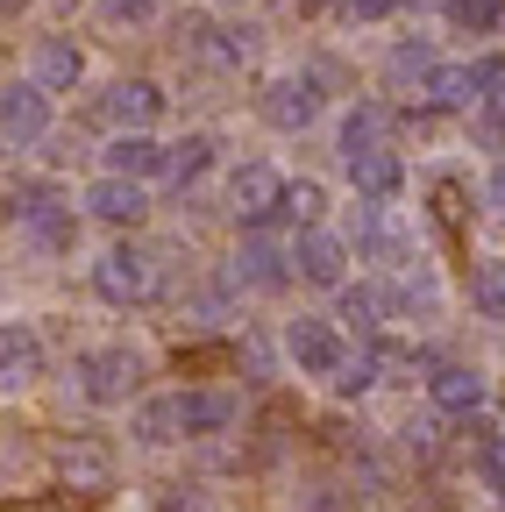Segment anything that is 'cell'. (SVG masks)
Segmentation results:
<instances>
[{
  "label": "cell",
  "instance_id": "obj_2",
  "mask_svg": "<svg viewBox=\"0 0 505 512\" xmlns=\"http://www.w3.org/2000/svg\"><path fill=\"white\" fill-rule=\"evenodd\" d=\"M93 285H100V299L129 306V299H143V292L157 285V271H150V256H143V249H107V256H100V271H93Z\"/></svg>",
  "mask_w": 505,
  "mask_h": 512
},
{
  "label": "cell",
  "instance_id": "obj_24",
  "mask_svg": "<svg viewBox=\"0 0 505 512\" xmlns=\"http://www.w3.org/2000/svg\"><path fill=\"white\" fill-rule=\"evenodd\" d=\"M342 320H349L356 335H377V292H363V285L342 292Z\"/></svg>",
  "mask_w": 505,
  "mask_h": 512
},
{
  "label": "cell",
  "instance_id": "obj_13",
  "mask_svg": "<svg viewBox=\"0 0 505 512\" xmlns=\"http://www.w3.org/2000/svg\"><path fill=\"white\" fill-rule=\"evenodd\" d=\"M235 278H249V285H264V292H271V285H285V256H278L264 235H249L242 256H235Z\"/></svg>",
  "mask_w": 505,
  "mask_h": 512
},
{
  "label": "cell",
  "instance_id": "obj_3",
  "mask_svg": "<svg viewBox=\"0 0 505 512\" xmlns=\"http://www.w3.org/2000/svg\"><path fill=\"white\" fill-rule=\"evenodd\" d=\"M285 349H292V363H299L306 377L342 370V335L328 328V320H292V328H285Z\"/></svg>",
  "mask_w": 505,
  "mask_h": 512
},
{
  "label": "cell",
  "instance_id": "obj_21",
  "mask_svg": "<svg viewBox=\"0 0 505 512\" xmlns=\"http://www.w3.org/2000/svg\"><path fill=\"white\" fill-rule=\"evenodd\" d=\"M207 164H214V143H207V136H193V143H178V150H171V178H178V185L207 178Z\"/></svg>",
  "mask_w": 505,
  "mask_h": 512
},
{
  "label": "cell",
  "instance_id": "obj_8",
  "mask_svg": "<svg viewBox=\"0 0 505 512\" xmlns=\"http://www.w3.org/2000/svg\"><path fill=\"white\" fill-rule=\"evenodd\" d=\"M86 207H93L100 221H143V185H129L121 171H107V178L86 192Z\"/></svg>",
  "mask_w": 505,
  "mask_h": 512
},
{
  "label": "cell",
  "instance_id": "obj_1",
  "mask_svg": "<svg viewBox=\"0 0 505 512\" xmlns=\"http://www.w3.org/2000/svg\"><path fill=\"white\" fill-rule=\"evenodd\" d=\"M79 392L93 406H121V399L136 392V356L129 349H86L79 356Z\"/></svg>",
  "mask_w": 505,
  "mask_h": 512
},
{
  "label": "cell",
  "instance_id": "obj_23",
  "mask_svg": "<svg viewBox=\"0 0 505 512\" xmlns=\"http://www.w3.org/2000/svg\"><path fill=\"white\" fill-rule=\"evenodd\" d=\"M377 377H385V370H377V349H370V356H356V363H342V370H335V392H342V399H356V392H370Z\"/></svg>",
  "mask_w": 505,
  "mask_h": 512
},
{
  "label": "cell",
  "instance_id": "obj_28",
  "mask_svg": "<svg viewBox=\"0 0 505 512\" xmlns=\"http://www.w3.org/2000/svg\"><path fill=\"white\" fill-rule=\"evenodd\" d=\"M107 15H121V22H143V15H157V0H107Z\"/></svg>",
  "mask_w": 505,
  "mask_h": 512
},
{
  "label": "cell",
  "instance_id": "obj_4",
  "mask_svg": "<svg viewBox=\"0 0 505 512\" xmlns=\"http://www.w3.org/2000/svg\"><path fill=\"white\" fill-rule=\"evenodd\" d=\"M228 192H235V214H242V221H264L271 207H285V185H278L271 164H242V171L228 178Z\"/></svg>",
  "mask_w": 505,
  "mask_h": 512
},
{
  "label": "cell",
  "instance_id": "obj_20",
  "mask_svg": "<svg viewBox=\"0 0 505 512\" xmlns=\"http://www.w3.org/2000/svg\"><path fill=\"white\" fill-rule=\"evenodd\" d=\"M36 79H43V86H72V79H79V50H72V43H43V50H36Z\"/></svg>",
  "mask_w": 505,
  "mask_h": 512
},
{
  "label": "cell",
  "instance_id": "obj_26",
  "mask_svg": "<svg viewBox=\"0 0 505 512\" xmlns=\"http://www.w3.org/2000/svg\"><path fill=\"white\" fill-rule=\"evenodd\" d=\"M399 448H413V456H434V420H406V427H399Z\"/></svg>",
  "mask_w": 505,
  "mask_h": 512
},
{
  "label": "cell",
  "instance_id": "obj_12",
  "mask_svg": "<svg viewBox=\"0 0 505 512\" xmlns=\"http://www.w3.org/2000/svg\"><path fill=\"white\" fill-rule=\"evenodd\" d=\"M349 178H356V192L385 200V192H399V157H392V150H356V157H349Z\"/></svg>",
  "mask_w": 505,
  "mask_h": 512
},
{
  "label": "cell",
  "instance_id": "obj_14",
  "mask_svg": "<svg viewBox=\"0 0 505 512\" xmlns=\"http://www.w3.org/2000/svg\"><path fill=\"white\" fill-rule=\"evenodd\" d=\"M43 136V93L36 86H8V143H36Z\"/></svg>",
  "mask_w": 505,
  "mask_h": 512
},
{
  "label": "cell",
  "instance_id": "obj_19",
  "mask_svg": "<svg viewBox=\"0 0 505 512\" xmlns=\"http://www.w3.org/2000/svg\"><path fill=\"white\" fill-rule=\"evenodd\" d=\"M29 221V235H36V249H72V207H36V214H22Z\"/></svg>",
  "mask_w": 505,
  "mask_h": 512
},
{
  "label": "cell",
  "instance_id": "obj_7",
  "mask_svg": "<svg viewBox=\"0 0 505 512\" xmlns=\"http://www.w3.org/2000/svg\"><path fill=\"white\" fill-rule=\"evenodd\" d=\"M292 264H299V278H313V285H335V278H342V242L321 235V228H306V235L292 242Z\"/></svg>",
  "mask_w": 505,
  "mask_h": 512
},
{
  "label": "cell",
  "instance_id": "obj_30",
  "mask_svg": "<svg viewBox=\"0 0 505 512\" xmlns=\"http://www.w3.org/2000/svg\"><path fill=\"white\" fill-rule=\"evenodd\" d=\"M484 200H491V207H498V214H505V164H498V171H491V178H484Z\"/></svg>",
  "mask_w": 505,
  "mask_h": 512
},
{
  "label": "cell",
  "instance_id": "obj_11",
  "mask_svg": "<svg viewBox=\"0 0 505 512\" xmlns=\"http://www.w3.org/2000/svg\"><path fill=\"white\" fill-rule=\"evenodd\" d=\"M107 171H121V178H150V171H171V150H157L150 136H121V143L107 150Z\"/></svg>",
  "mask_w": 505,
  "mask_h": 512
},
{
  "label": "cell",
  "instance_id": "obj_10",
  "mask_svg": "<svg viewBox=\"0 0 505 512\" xmlns=\"http://www.w3.org/2000/svg\"><path fill=\"white\" fill-rule=\"evenodd\" d=\"M178 406H185V434H221V427H235V399L228 392H178Z\"/></svg>",
  "mask_w": 505,
  "mask_h": 512
},
{
  "label": "cell",
  "instance_id": "obj_6",
  "mask_svg": "<svg viewBox=\"0 0 505 512\" xmlns=\"http://www.w3.org/2000/svg\"><path fill=\"white\" fill-rule=\"evenodd\" d=\"M427 399H434L441 413H477V406H484V377L463 370V363H441V370L427 377Z\"/></svg>",
  "mask_w": 505,
  "mask_h": 512
},
{
  "label": "cell",
  "instance_id": "obj_18",
  "mask_svg": "<svg viewBox=\"0 0 505 512\" xmlns=\"http://www.w3.org/2000/svg\"><path fill=\"white\" fill-rule=\"evenodd\" d=\"M0 363H8V384H29L36 363H43L36 335H29V328H8V335H0Z\"/></svg>",
  "mask_w": 505,
  "mask_h": 512
},
{
  "label": "cell",
  "instance_id": "obj_25",
  "mask_svg": "<svg viewBox=\"0 0 505 512\" xmlns=\"http://www.w3.org/2000/svg\"><path fill=\"white\" fill-rule=\"evenodd\" d=\"M449 15H456L463 29H491V22H498V0H449Z\"/></svg>",
  "mask_w": 505,
  "mask_h": 512
},
{
  "label": "cell",
  "instance_id": "obj_29",
  "mask_svg": "<svg viewBox=\"0 0 505 512\" xmlns=\"http://www.w3.org/2000/svg\"><path fill=\"white\" fill-rule=\"evenodd\" d=\"M477 136H484V143L505 157V114H484V121H477Z\"/></svg>",
  "mask_w": 505,
  "mask_h": 512
},
{
  "label": "cell",
  "instance_id": "obj_15",
  "mask_svg": "<svg viewBox=\"0 0 505 512\" xmlns=\"http://www.w3.org/2000/svg\"><path fill=\"white\" fill-rule=\"evenodd\" d=\"M470 306H477L484 320H505V256L477 264V278H470Z\"/></svg>",
  "mask_w": 505,
  "mask_h": 512
},
{
  "label": "cell",
  "instance_id": "obj_9",
  "mask_svg": "<svg viewBox=\"0 0 505 512\" xmlns=\"http://www.w3.org/2000/svg\"><path fill=\"white\" fill-rule=\"evenodd\" d=\"M313 107H321L313 79H278V86H271V100H264V114H271L278 128H306V121H313Z\"/></svg>",
  "mask_w": 505,
  "mask_h": 512
},
{
  "label": "cell",
  "instance_id": "obj_16",
  "mask_svg": "<svg viewBox=\"0 0 505 512\" xmlns=\"http://www.w3.org/2000/svg\"><path fill=\"white\" fill-rule=\"evenodd\" d=\"M171 434H185V406H178V399H150V406L136 413V441L157 448V441H171Z\"/></svg>",
  "mask_w": 505,
  "mask_h": 512
},
{
  "label": "cell",
  "instance_id": "obj_5",
  "mask_svg": "<svg viewBox=\"0 0 505 512\" xmlns=\"http://www.w3.org/2000/svg\"><path fill=\"white\" fill-rule=\"evenodd\" d=\"M57 477H65L72 491H107L114 484V456H107L100 441H72L65 456H57Z\"/></svg>",
  "mask_w": 505,
  "mask_h": 512
},
{
  "label": "cell",
  "instance_id": "obj_17",
  "mask_svg": "<svg viewBox=\"0 0 505 512\" xmlns=\"http://www.w3.org/2000/svg\"><path fill=\"white\" fill-rule=\"evenodd\" d=\"M107 114H114V121H129V128H143V121L157 114V86H143V79L114 86V93H107Z\"/></svg>",
  "mask_w": 505,
  "mask_h": 512
},
{
  "label": "cell",
  "instance_id": "obj_22",
  "mask_svg": "<svg viewBox=\"0 0 505 512\" xmlns=\"http://www.w3.org/2000/svg\"><path fill=\"white\" fill-rule=\"evenodd\" d=\"M377 136H385V114H377V107L349 114V128H342V157H356V150H377Z\"/></svg>",
  "mask_w": 505,
  "mask_h": 512
},
{
  "label": "cell",
  "instance_id": "obj_27",
  "mask_svg": "<svg viewBox=\"0 0 505 512\" xmlns=\"http://www.w3.org/2000/svg\"><path fill=\"white\" fill-rule=\"evenodd\" d=\"M285 214L313 221V214H321V185H292V192H285Z\"/></svg>",
  "mask_w": 505,
  "mask_h": 512
}]
</instances>
